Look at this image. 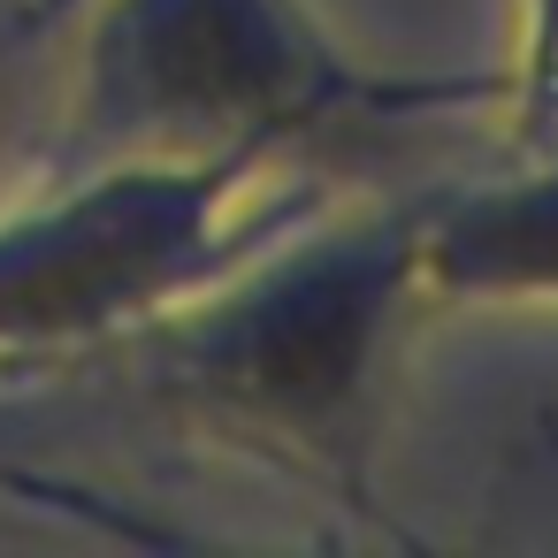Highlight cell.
<instances>
[{
  "instance_id": "obj_1",
  "label": "cell",
  "mask_w": 558,
  "mask_h": 558,
  "mask_svg": "<svg viewBox=\"0 0 558 558\" xmlns=\"http://www.w3.org/2000/svg\"><path fill=\"white\" fill-rule=\"evenodd\" d=\"M421 299V192L360 207L322 199L116 344V360L192 428L260 444L322 474L344 505H375L383 383Z\"/></svg>"
},
{
  "instance_id": "obj_2",
  "label": "cell",
  "mask_w": 558,
  "mask_h": 558,
  "mask_svg": "<svg viewBox=\"0 0 558 558\" xmlns=\"http://www.w3.org/2000/svg\"><path fill=\"white\" fill-rule=\"evenodd\" d=\"M54 169L123 154H268L421 131L505 100V70H390L314 0H85Z\"/></svg>"
},
{
  "instance_id": "obj_3",
  "label": "cell",
  "mask_w": 558,
  "mask_h": 558,
  "mask_svg": "<svg viewBox=\"0 0 558 558\" xmlns=\"http://www.w3.org/2000/svg\"><path fill=\"white\" fill-rule=\"evenodd\" d=\"M322 199L268 154L77 161L0 207V360L116 352Z\"/></svg>"
},
{
  "instance_id": "obj_4",
  "label": "cell",
  "mask_w": 558,
  "mask_h": 558,
  "mask_svg": "<svg viewBox=\"0 0 558 558\" xmlns=\"http://www.w3.org/2000/svg\"><path fill=\"white\" fill-rule=\"evenodd\" d=\"M482 184L421 192V291L451 306H558V138Z\"/></svg>"
},
{
  "instance_id": "obj_5",
  "label": "cell",
  "mask_w": 558,
  "mask_h": 558,
  "mask_svg": "<svg viewBox=\"0 0 558 558\" xmlns=\"http://www.w3.org/2000/svg\"><path fill=\"white\" fill-rule=\"evenodd\" d=\"M497 108L512 116V146L558 138V0H520V47Z\"/></svg>"
},
{
  "instance_id": "obj_6",
  "label": "cell",
  "mask_w": 558,
  "mask_h": 558,
  "mask_svg": "<svg viewBox=\"0 0 558 558\" xmlns=\"http://www.w3.org/2000/svg\"><path fill=\"white\" fill-rule=\"evenodd\" d=\"M77 9H85V0H24V9H16V32H24V39H54V32H70Z\"/></svg>"
}]
</instances>
